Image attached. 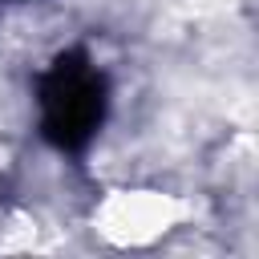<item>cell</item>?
<instances>
[{"mask_svg": "<svg viewBox=\"0 0 259 259\" xmlns=\"http://www.w3.org/2000/svg\"><path fill=\"white\" fill-rule=\"evenodd\" d=\"M40 125L61 150L85 146L105 117V77L81 53H61L40 73Z\"/></svg>", "mask_w": 259, "mask_h": 259, "instance_id": "obj_1", "label": "cell"}]
</instances>
